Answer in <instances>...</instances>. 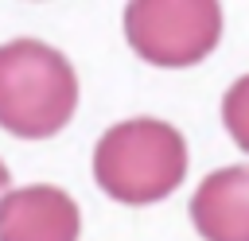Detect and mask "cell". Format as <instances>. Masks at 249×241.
Here are the masks:
<instances>
[{"mask_svg": "<svg viewBox=\"0 0 249 241\" xmlns=\"http://www.w3.org/2000/svg\"><path fill=\"white\" fill-rule=\"evenodd\" d=\"M187 175V140L160 117H128L101 132L93 148L97 187L124 206L167 198Z\"/></svg>", "mask_w": 249, "mask_h": 241, "instance_id": "obj_1", "label": "cell"}, {"mask_svg": "<svg viewBox=\"0 0 249 241\" xmlns=\"http://www.w3.org/2000/svg\"><path fill=\"white\" fill-rule=\"evenodd\" d=\"M78 109V70L39 39L0 43V128L16 140H47Z\"/></svg>", "mask_w": 249, "mask_h": 241, "instance_id": "obj_2", "label": "cell"}, {"mask_svg": "<svg viewBox=\"0 0 249 241\" xmlns=\"http://www.w3.org/2000/svg\"><path fill=\"white\" fill-rule=\"evenodd\" d=\"M124 35L152 66H195L222 39V8L210 0H136L124 8Z\"/></svg>", "mask_w": 249, "mask_h": 241, "instance_id": "obj_3", "label": "cell"}, {"mask_svg": "<svg viewBox=\"0 0 249 241\" xmlns=\"http://www.w3.org/2000/svg\"><path fill=\"white\" fill-rule=\"evenodd\" d=\"M82 210L54 183H27L0 198V241H78Z\"/></svg>", "mask_w": 249, "mask_h": 241, "instance_id": "obj_4", "label": "cell"}, {"mask_svg": "<svg viewBox=\"0 0 249 241\" xmlns=\"http://www.w3.org/2000/svg\"><path fill=\"white\" fill-rule=\"evenodd\" d=\"M191 222L202 241H249V163L210 171L191 194Z\"/></svg>", "mask_w": 249, "mask_h": 241, "instance_id": "obj_5", "label": "cell"}, {"mask_svg": "<svg viewBox=\"0 0 249 241\" xmlns=\"http://www.w3.org/2000/svg\"><path fill=\"white\" fill-rule=\"evenodd\" d=\"M222 124L241 152H249V74H241L222 97Z\"/></svg>", "mask_w": 249, "mask_h": 241, "instance_id": "obj_6", "label": "cell"}, {"mask_svg": "<svg viewBox=\"0 0 249 241\" xmlns=\"http://www.w3.org/2000/svg\"><path fill=\"white\" fill-rule=\"evenodd\" d=\"M8 194V167H4V159H0V198Z\"/></svg>", "mask_w": 249, "mask_h": 241, "instance_id": "obj_7", "label": "cell"}]
</instances>
